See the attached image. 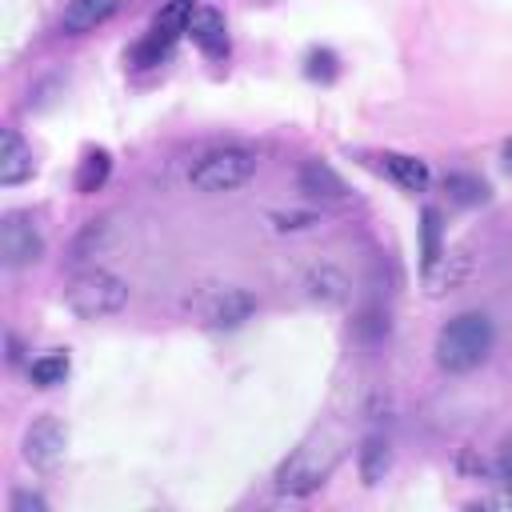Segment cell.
<instances>
[{
	"mask_svg": "<svg viewBox=\"0 0 512 512\" xmlns=\"http://www.w3.org/2000/svg\"><path fill=\"white\" fill-rule=\"evenodd\" d=\"M260 168V156L256 148H244V144H224V148H212L204 152L192 168H188V184L204 196H224V192H236L244 188Z\"/></svg>",
	"mask_w": 512,
	"mask_h": 512,
	"instance_id": "cell-2",
	"label": "cell"
},
{
	"mask_svg": "<svg viewBox=\"0 0 512 512\" xmlns=\"http://www.w3.org/2000/svg\"><path fill=\"white\" fill-rule=\"evenodd\" d=\"M304 288H308V296L320 300V304H344V296H348V280H344V272L332 268V264L312 268L308 280H304Z\"/></svg>",
	"mask_w": 512,
	"mask_h": 512,
	"instance_id": "cell-15",
	"label": "cell"
},
{
	"mask_svg": "<svg viewBox=\"0 0 512 512\" xmlns=\"http://www.w3.org/2000/svg\"><path fill=\"white\" fill-rule=\"evenodd\" d=\"M108 172H112V156H108L104 148H96V152H88V156L80 160V172H76V188H80V192L88 196V192L104 188Z\"/></svg>",
	"mask_w": 512,
	"mask_h": 512,
	"instance_id": "cell-17",
	"label": "cell"
},
{
	"mask_svg": "<svg viewBox=\"0 0 512 512\" xmlns=\"http://www.w3.org/2000/svg\"><path fill=\"white\" fill-rule=\"evenodd\" d=\"M120 8V0H68L60 12V32L64 36H84L92 28H100L104 20H112V12Z\"/></svg>",
	"mask_w": 512,
	"mask_h": 512,
	"instance_id": "cell-8",
	"label": "cell"
},
{
	"mask_svg": "<svg viewBox=\"0 0 512 512\" xmlns=\"http://www.w3.org/2000/svg\"><path fill=\"white\" fill-rule=\"evenodd\" d=\"M376 168H380L388 180H396L404 192H424L428 180H432L428 164H424L420 156H404V152H380V156H376Z\"/></svg>",
	"mask_w": 512,
	"mask_h": 512,
	"instance_id": "cell-11",
	"label": "cell"
},
{
	"mask_svg": "<svg viewBox=\"0 0 512 512\" xmlns=\"http://www.w3.org/2000/svg\"><path fill=\"white\" fill-rule=\"evenodd\" d=\"M496 344V324L488 312H460L436 332V364L452 376H464L488 360Z\"/></svg>",
	"mask_w": 512,
	"mask_h": 512,
	"instance_id": "cell-1",
	"label": "cell"
},
{
	"mask_svg": "<svg viewBox=\"0 0 512 512\" xmlns=\"http://www.w3.org/2000/svg\"><path fill=\"white\" fill-rule=\"evenodd\" d=\"M444 192L456 200V204H484L488 200V184L472 172H448L444 176Z\"/></svg>",
	"mask_w": 512,
	"mask_h": 512,
	"instance_id": "cell-18",
	"label": "cell"
},
{
	"mask_svg": "<svg viewBox=\"0 0 512 512\" xmlns=\"http://www.w3.org/2000/svg\"><path fill=\"white\" fill-rule=\"evenodd\" d=\"M388 464H392V444H388V436H384V432H368V436L360 440V452H356L360 480H364V484H380L384 472H388Z\"/></svg>",
	"mask_w": 512,
	"mask_h": 512,
	"instance_id": "cell-13",
	"label": "cell"
},
{
	"mask_svg": "<svg viewBox=\"0 0 512 512\" xmlns=\"http://www.w3.org/2000/svg\"><path fill=\"white\" fill-rule=\"evenodd\" d=\"M36 160H32V148L24 144V136L16 128H4L0 136V184L12 188V184H24L32 176Z\"/></svg>",
	"mask_w": 512,
	"mask_h": 512,
	"instance_id": "cell-9",
	"label": "cell"
},
{
	"mask_svg": "<svg viewBox=\"0 0 512 512\" xmlns=\"http://www.w3.org/2000/svg\"><path fill=\"white\" fill-rule=\"evenodd\" d=\"M64 304H68L80 320L116 316V312L128 308V280H120V276L108 272V268H88V272H80V276L68 284Z\"/></svg>",
	"mask_w": 512,
	"mask_h": 512,
	"instance_id": "cell-3",
	"label": "cell"
},
{
	"mask_svg": "<svg viewBox=\"0 0 512 512\" xmlns=\"http://www.w3.org/2000/svg\"><path fill=\"white\" fill-rule=\"evenodd\" d=\"M68 448V428L56 416H40L24 432V460L36 468H52Z\"/></svg>",
	"mask_w": 512,
	"mask_h": 512,
	"instance_id": "cell-7",
	"label": "cell"
},
{
	"mask_svg": "<svg viewBox=\"0 0 512 512\" xmlns=\"http://www.w3.org/2000/svg\"><path fill=\"white\" fill-rule=\"evenodd\" d=\"M308 224H316V216L312 212H288V216H276V228H308Z\"/></svg>",
	"mask_w": 512,
	"mask_h": 512,
	"instance_id": "cell-23",
	"label": "cell"
},
{
	"mask_svg": "<svg viewBox=\"0 0 512 512\" xmlns=\"http://www.w3.org/2000/svg\"><path fill=\"white\" fill-rule=\"evenodd\" d=\"M328 472H332V452L324 448H316V444H304V448H296L284 464H280V472H276V488L284 492V496H312L324 480H328Z\"/></svg>",
	"mask_w": 512,
	"mask_h": 512,
	"instance_id": "cell-5",
	"label": "cell"
},
{
	"mask_svg": "<svg viewBox=\"0 0 512 512\" xmlns=\"http://www.w3.org/2000/svg\"><path fill=\"white\" fill-rule=\"evenodd\" d=\"M44 496L36 492H12V512H44Z\"/></svg>",
	"mask_w": 512,
	"mask_h": 512,
	"instance_id": "cell-21",
	"label": "cell"
},
{
	"mask_svg": "<svg viewBox=\"0 0 512 512\" xmlns=\"http://www.w3.org/2000/svg\"><path fill=\"white\" fill-rule=\"evenodd\" d=\"M496 476H500V484L512 492V440L500 448V456H496Z\"/></svg>",
	"mask_w": 512,
	"mask_h": 512,
	"instance_id": "cell-22",
	"label": "cell"
},
{
	"mask_svg": "<svg viewBox=\"0 0 512 512\" xmlns=\"http://www.w3.org/2000/svg\"><path fill=\"white\" fill-rule=\"evenodd\" d=\"M440 260H444V224H440L436 208H424L420 212V268H424V276H432Z\"/></svg>",
	"mask_w": 512,
	"mask_h": 512,
	"instance_id": "cell-14",
	"label": "cell"
},
{
	"mask_svg": "<svg viewBox=\"0 0 512 512\" xmlns=\"http://www.w3.org/2000/svg\"><path fill=\"white\" fill-rule=\"evenodd\" d=\"M188 36L204 56H228V24L216 8H196L188 20Z\"/></svg>",
	"mask_w": 512,
	"mask_h": 512,
	"instance_id": "cell-10",
	"label": "cell"
},
{
	"mask_svg": "<svg viewBox=\"0 0 512 512\" xmlns=\"http://www.w3.org/2000/svg\"><path fill=\"white\" fill-rule=\"evenodd\" d=\"M0 256H4V268H28L44 256V236L36 232L32 216L24 212H8L4 224H0Z\"/></svg>",
	"mask_w": 512,
	"mask_h": 512,
	"instance_id": "cell-6",
	"label": "cell"
},
{
	"mask_svg": "<svg viewBox=\"0 0 512 512\" xmlns=\"http://www.w3.org/2000/svg\"><path fill=\"white\" fill-rule=\"evenodd\" d=\"M188 308L208 328H240L256 312V296L244 288H232V284H224V288L216 284V288H204L196 300H188Z\"/></svg>",
	"mask_w": 512,
	"mask_h": 512,
	"instance_id": "cell-4",
	"label": "cell"
},
{
	"mask_svg": "<svg viewBox=\"0 0 512 512\" xmlns=\"http://www.w3.org/2000/svg\"><path fill=\"white\" fill-rule=\"evenodd\" d=\"M300 192L316 196V200H344L348 196V184L340 180V172L324 160H308L300 168Z\"/></svg>",
	"mask_w": 512,
	"mask_h": 512,
	"instance_id": "cell-12",
	"label": "cell"
},
{
	"mask_svg": "<svg viewBox=\"0 0 512 512\" xmlns=\"http://www.w3.org/2000/svg\"><path fill=\"white\" fill-rule=\"evenodd\" d=\"M172 44H176V36H168V32L152 28V32L132 48V64H136V68H156L160 60H168V56H172Z\"/></svg>",
	"mask_w": 512,
	"mask_h": 512,
	"instance_id": "cell-16",
	"label": "cell"
},
{
	"mask_svg": "<svg viewBox=\"0 0 512 512\" xmlns=\"http://www.w3.org/2000/svg\"><path fill=\"white\" fill-rule=\"evenodd\" d=\"M196 8H200L196 0H168V4L156 12V24H152V28L168 32V36H180V32H188V20H192Z\"/></svg>",
	"mask_w": 512,
	"mask_h": 512,
	"instance_id": "cell-20",
	"label": "cell"
},
{
	"mask_svg": "<svg viewBox=\"0 0 512 512\" xmlns=\"http://www.w3.org/2000/svg\"><path fill=\"white\" fill-rule=\"evenodd\" d=\"M500 156H504V168H508V172H512V136H508V140H504V148H500Z\"/></svg>",
	"mask_w": 512,
	"mask_h": 512,
	"instance_id": "cell-24",
	"label": "cell"
},
{
	"mask_svg": "<svg viewBox=\"0 0 512 512\" xmlns=\"http://www.w3.org/2000/svg\"><path fill=\"white\" fill-rule=\"evenodd\" d=\"M28 380H32L36 388H56V384H64V380H68V356H64V352H48V356L32 360V364H28Z\"/></svg>",
	"mask_w": 512,
	"mask_h": 512,
	"instance_id": "cell-19",
	"label": "cell"
}]
</instances>
